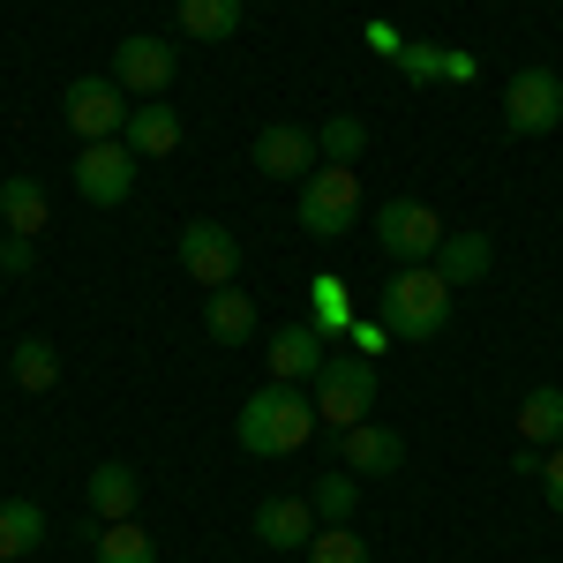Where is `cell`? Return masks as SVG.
I'll use <instances>...</instances> for the list:
<instances>
[{"mask_svg": "<svg viewBox=\"0 0 563 563\" xmlns=\"http://www.w3.org/2000/svg\"><path fill=\"white\" fill-rule=\"evenodd\" d=\"M316 398L308 384H256L249 390V406H241V421H233V443L249 451V459H294L316 443Z\"/></svg>", "mask_w": 563, "mask_h": 563, "instance_id": "obj_1", "label": "cell"}, {"mask_svg": "<svg viewBox=\"0 0 563 563\" xmlns=\"http://www.w3.org/2000/svg\"><path fill=\"white\" fill-rule=\"evenodd\" d=\"M451 278L435 271V263H398L384 286V323L398 346H429V339H443V323H451Z\"/></svg>", "mask_w": 563, "mask_h": 563, "instance_id": "obj_2", "label": "cell"}, {"mask_svg": "<svg viewBox=\"0 0 563 563\" xmlns=\"http://www.w3.org/2000/svg\"><path fill=\"white\" fill-rule=\"evenodd\" d=\"M316 421L339 435V429H361L368 421V406H376V361H361V353H331L323 368H316Z\"/></svg>", "mask_w": 563, "mask_h": 563, "instance_id": "obj_3", "label": "cell"}, {"mask_svg": "<svg viewBox=\"0 0 563 563\" xmlns=\"http://www.w3.org/2000/svg\"><path fill=\"white\" fill-rule=\"evenodd\" d=\"M353 225H361V174H353V166H316V174L301 180V233L339 241Z\"/></svg>", "mask_w": 563, "mask_h": 563, "instance_id": "obj_4", "label": "cell"}, {"mask_svg": "<svg viewBox=\"0 0 563 563\" xmlns=\"http://www.w3.org/2000/svg\"><path fill=\"white\" fill-rule=\"evenodd\" d=\"M443 233H451V225H443L421 196H390L384 211H376V249H384L390 263H435Z\"/></svg>", "mask_w": 563, "mask_h": 563, "instance_id": "obj_5", "label": "cell"}, {"mask_svg": "<svg viewBox=\"0 0 563 563\" xmlns=\"http://www.w3.org/2000/svg\"><path fill=\"white\" fill-rule=\"evenodd\" d=\"M135 166H143V158H135L129 143H121V135H106V143H84V151H76V166H68V174H76V196H84V203L121 211V203L135 196Z\"/></svg>", "mask_w": 563, "mask_h": 563, "instance_id": "obj_6", "label": "cell"}, {"mask_svg": "<svg viewBox=\"0 0 563 563\" xmlns=\"http://www.w3.org/2000/svg\"><path fill=\"white\" fill-rule=\"evenodd\" d=\"M563 129V76L556 68H519L504 84V135H556Z\"/></svg>", "mask_w": 563, "mask_h": 563, "instance_id": "obj_7", "label": "cell"}, {"mask_svg": "<svg viewBox=\"0 0 563 563\" xmlns=\"http://www.w3.org/2000/svg\"><path fill=\"white\" fill-rule=\"evenodd\" d=\"M180 271L196 278V286H233L241 278V233L233 225H218V218H188L180 225Z\"/></svg>", "mask_w": 563, "mask_h": 563, "instance_id": "obj_8", "label": "cell"}, {"mask_svg": "<svg viewBox=\"0 0 563 563\" xmlns=\"http://www.w3.org/2000/svg\"><path fill=\"white\" fill-rule=\"evenodd\" d=\"M106 76L129 90V98H166L174 76H180V53L166 38H151V31H135V38L113 45V68H106Z\"/></svg>", "mask_w": 563, "mask_h": 563, "instance_id": "obj_9", "label": "cell"}, {"mask_svg": "<svg viewBox=\"0 0 563 563\" xmlns=\"http://www.w3.org/2000/svg\"><path fill=\"white\" fill-rule=\"evenodd\" d=\"M60 106H68V129H76V143H106V135L129 129V90L113 84V76H76Z\"/></svg>", "mask_w": 563, "mask_h": 563, "instance_id": "obj_10", "label": "cell"}, {"mask_svg": "<svg viewBox=\"0 0 563 563\" xmlns=\"http://www.w3.org/2000/svg\"><path fill=\"white\" fill-rule=\"evenodd\" d=\"M249 158H256L263 180H308L323 166V151H316V129H294V121H271V129L249 143Z\"/></svg>", "mask_w": 563, "mask_h": 563, "instance_id": "obj_11", "label": "cell"}, {"mask_svg": "<svg viewBox=\"0 0 563 563\" xmlns=\"http://www.w3.org/2000/svg\"><path fill=\"white\" fill-rule=\"evenodd\" d=\"M339 466L353 481H390L406 466V435L384 429V421H361V429H339Z\"/></svg>", "mask_w": 563, "mask_h": 563, "instance_id": "obj_12", "label": "cell"}, {"mask_svg": "<svg viewBox=\"0 0 563 563\" xmlns=\"http://www.w3.org/2000/svg\"><path fill=\"white\" fill-rule=\"evenodd\" d=\"M263 361H271V384H316V368L331 361V339L316 323H286L263 339Z\"/></svg>", "mask_w": 563, "mask_h": 563, "instance_id": "obj_13", "label": "cell"}, {"mask_svg": "<svg viewBox=\"0 0 563 563\" xmlns=\"http://www.w3.org/2000/svg\"><path fill=\"white\" fill-rule=\"evenodd\" d=\"M84 504L98 519H135L143 511V474H135L129 459H106V466L84 474Z\"/></svg>", "mask_w": 563, "mask_h": 563, "instance_id": "obj_14", "label": "cell"}, {"mask_svg": "<svg viewBox=\"0 0 563 563\" xmlns=\"http://www.w3.org/2000/svg\"><path fill=\"white\" fill-rule=\"evenodd\" d=\"M316 504L308 496H263L256 504V541L263 549H308L316 541Z\"/></svg>", "mask_w": 563, "mask_h": 563, "instance_id": "obj_15", "label": "cell"}, {"mask_svg": "<svg viewBox=\"0 0 563 563\" xmlns=\"http://www.w3.org/2000/svg\"><path fill=\"white\" fill-rule=\"evenodd\" d=\"M121 143H129L135 158H174V151H180V113H174V106H158V98H135Z\"/></svg>", "mask_w": 563, "mask_h": 563, "instance_id": "obj_16", "label": "cell"}, {"mask_svg": "<svg viewBox=\"0 0 563 563\" xmlns=\"http://www.w3.org/2000/svg\"><path fill=\"white\" fill-rule=\"evenodd\" d=\"M308 323H316L331 346L361 323V301H353V286L339 278V271H316V278H308Z\"/></svg>", "mask_w": 563, "mask_h": 563, "instance_id": "obj_17", "label": "cell"}, {"mask_svg": "<svg viewBox=\"0 0 563 563\" xmlns=\"http://www.w3.org/2000/svg\"><path fill=\"white\" fill-rule=\"evenodd\" d=\"M488 263H496V241H488L481 225L443 233V249H435V271H443L451 286H481V278H488Z\"/></svg>", "mask_w": 563, "mask_h": 563, "instance_id": "obj_18", "label": "cell"}, {"mask_svg": "<svg viewBox=\"0 0 563 563\" xmlns=\"http://www.w3.org/2000/svg\"><path fill=\"white\" fill-rule=\"evenodd\" d=\"M45 218H53V196H45L38 174H8L0 180V225H8V233H31V241H38Z\"/></svg>", "mask_w": 563, "mask_h": 563, "instance_id": "obj_19", "label": "cell"}, {"mask_svg": "<svg viewBox=\"0 0 563 563\" xmlns=\"http://www.w3.org/2000/svg\"><path fill=\"white\" fill-rule=\"evenodd\" d=\"M203 331H211V346H249L263 323H256V301L241 294V286H218L211 301H203Z\"/></svg>", "mask_w": 563, "mask_h": 563, "instance_id": "obj_20", "label": "cell"}, {"mask_svg": "<svg viewBox=\"0 0 563 563\" xmlns=\"http://www.w3.org/2000/svg\"><path fill=\"white\" fill-rule=\"evenodd\" d=\"M174 15H180V38L225 45L233 31H241V23H249V0H180Z\"/></svg>", "mask_w": 563, "mask_h": 563, "instance_id": "obj_21", "label": "cell"}, {"mask_svg": "<svg viewBox=\"0 0 563 563\" xmlns=\"http://www.w3.org/2000/svg\"><path fill=\"white\" fill-rule=\"evenodd\" d=\"M519 443H533V451L541 443H563V390L556 384H533L519 398Z\"/></svg>", "mask_w": 563, "mask_h": 563, "instance_id": "obj_22", "label": "cell"}, {"mask_svg": "<svg viewBox=\"0 0 563 563\" xmlns=\"http://www.w3.org/2000/svg\"><path fill=\"white\" fill-rule=\"evenodd\" d=\"M38 541H45V511L31 496H8V504H0V556L15 563V556H31Z\"/></svg>", "mask_w": 563, "mask_h": 563, "instance_id": "obj_23", "label": "cell"}, {"mask_svg": "<svg viewBox=\"0 0 563 563\" xmlns=\"http://www.w3.org/2000/svg\"><path fill=\"white\" fill-rule=\"evenodd\" d=\"M98 563H158V541H151V526L106 519V526H98Z\"/></svg>", "mask_w": 563, "mask_h": 563, "instance_id": "obj_24", "label": "cell"}, {"mask_svg": "<svg viewBox=\"0 0 563 563\" xmlns=\"http://www.w3.org/2000/svg\"><path fill=\"white\" fill-rule=\"evenodd\" d=\"M8 376L23 390H53L60 384V346H53V339H23V346L8 353Z\"/></svg>", "mask_w": 563, "mask_h": 563, "instance_id": "obj_25", "label": "cell"}, {"mask_svg": "<svg viewBox=\"0 0 563 563\" xmlns=\"http://www.w3.org/2000/svg\"><path fill=\"white\" fill-rule=\"evenodd\" d=\"M308 504H316V519H323V526H346V519H353V504H361V481H353L346 466H331V474H316Z\"/></svg>", "mask_w": 563, "mask_h": 563, "instance_id": "obj_26", "label": "cell"}, {"mask_svg": "<svg viewBox=\"0 0 563 563\" xmlns=\"http://www.w3.org/2000/svg\"><path fill=\"white\" fill-rule=\"evenodd\" d=\"M316 151H323V166H361V151H368L361 113H331V121H323V135H316Z\"/></svg>", "mask_w": 563, "mask_h": 563, "instance_id": "obj_27", "label": "cell"}, {"mask_svg": "<svg viewBox=\"0 0 563 563\" xmlns=\"http://www.w3.org/2000/svg\"><path fill=\"white\" fill-rule=\"evenodd\" d=\"M443 53H451V45H435V38H406V45H398V76H406L413 90L443 84Z\"/></svg>", "mask_w": 563, "mask_h": 563, "instance_id": "obj_28", "label": "cell"}, {"mask_svg": "<svg viewBox=\"0 0 563 563\" xmlns=\"http://www.w3.org/2000/svg\"><path fill=\"white\" fill-rule=\"evenodd\" d=\"M308 563H376V556H368V541H361L353 526H316V541H308Z\"/></svg>", "mask_w": 563, "mask_h": 563, "instance_id": "obj_29", "label": "cell"}, {"mask_svg": "<svg viewBox=\"0 0 563 563\" xmlns=\"http://www.w3.org/2000/svg\"><path fill=\"white\" fill-rule=\"evenodd\" d=\"M0 271H8V278H31V271H38V241H31V233H8V241H0Z\"/></svg>", "mask_w": 563, "mask_h": 563, "instance_id": "obj_30", "label": "cell"}, {"mask_svg": "<svg viewBox=\"0 0 563 563\" xmlns=\"http://www.w3.org/2000/svg\"><path fill=\"white\" fill-rule=\"evenodd\" d=\"M346 339H353V353H361V361H376V353H390V323H384V316H361Z\"/></svg>", "mask_w": 563, "mask_h": 563, "instance_id": "obj_31", "label": "cell"}, {"mask_svg": "<svg viewBox=\"0 0 563 563\" xmlns=\"http://www.w3.org/2000/svg\"><path fill=\"white\" fill-rule=\"evenodd\" d=\"M541 496H549V511H563V443H549V459H541Z\"/></svg>", "mask_w": 563, "mask_h": 563, "instance_id": "obj_32", "label": "cell"}, {"mask_svg": "<svg viewBox=\"0 0 563 563\" xmlns=\"http://www.w3.org/2000/svg\"><path fill=\"white\" fill-rule=\"evenodd\" d=\"M443 76H451V84H474L481 60H474V53H443Z\"/></svg>", "mask_w": 563, "mask_h": 563, "instance_id": "obj_33", "label": "cell"}, {"mask_svg": "<svg viewBox=\"0 0 563 563\" xmlns=\"http://www.w3.org/2000/svg\"><path fill=\"white\" fill-rule=\"evenodd\" d=\"M368 45H376V53H384V60H398V45H406V38H398V31H390V23H368Z\"/></svg>", "mask_w": 563, "mask_h": 563, "instance_id": "obj_34", "label": "cell"}, {"mask_svg": "<svg viewBox=\"0 0 563 563\" xmlns=\"http://www.w3.org/2000/svg\"><path fill=\"white\" fill-rule=\"evenodd\" d=\"M511 474H526V481H541V451H533V443H519V451H511Z\"/></svg>", "mask_w": 563, "mask_h": 563, "instance_id": "obj_35", "label": "cell"}, {"mask_svg": "<svg viewBox=\"0 0 563 563\" xmlns=\"http://www.w3.org/2000/svg\"><path fill=\"white\" fill-rule=\"evenodd\" d=\"M0 563H8V556H0Z\"/></svg>", "mask_w": 563, "mask_h": 563, "instance_id": "obj_36", "label": "cell"}]
</instances>
